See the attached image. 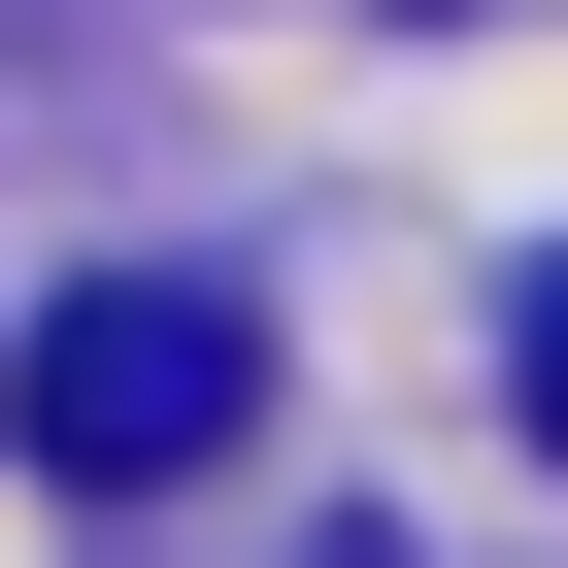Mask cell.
I'll return each mask as SVG.
<instances>
[{"label": "cell", "instance_id": "7a4b0ae2", "mask_svg": "<svg viewBox=\"0 0 568 568\" xmlns=\"http://www.w3.org/2000/svg\"><path fill=\"white\" fill-rule=\"evenodd\" d=\"M501 402H535V435H568V267H535V302H501Z\"/></svg>", "mask_w": 568, "mask_h": 568}, {"label": "cell", "instance_id": "6da1fadb", "mask_svg": "<svg viewBox=\"0 0 568 568\" xmlns=\"http://www.w3.org/2000/svg\"><path fill=\"white\" fill-rule=\"evenodd\" d=\"M0 402H34V468H68V501H168V468H234L267 335L201 302V267H101V302H34V368H0Z\"/></svg>", "mask_w": 568, "mask_h": 568}]
</instances>
